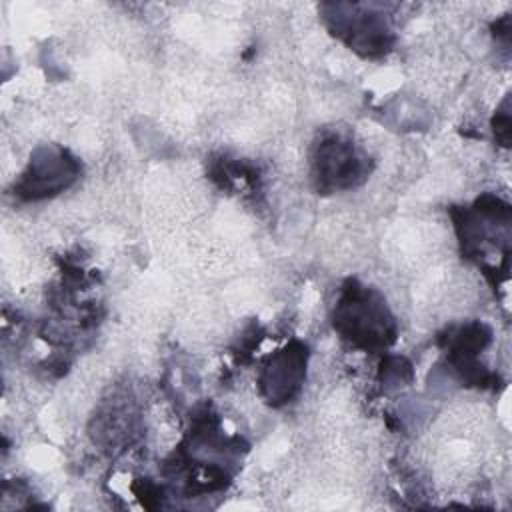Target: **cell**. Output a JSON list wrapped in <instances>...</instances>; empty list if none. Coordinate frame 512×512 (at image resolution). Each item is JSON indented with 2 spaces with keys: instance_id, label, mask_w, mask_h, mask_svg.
<instances>
[{
  "instance_id": "5",
  "label": "cell",
  "mask_w": 512,
  "mask_h": 512,
  "mask_svg": "<svg viewBox=\"0 0 512 512\" xmlns=\"http://www.w3.org/2000/svg\"><path fill=\"white\" fill-rule=\"evenodd\" d=\"M80 168V162L66 148L56 144L40 146L32 152L28 166L14 184V194L26 202L52 198L76 182Z\"/></svg>"
},
{
  "instance_id": "2",
  "label": "cell",
  "mask_w": 512,
  "mask_h": 512,
  "mask_svg": "<svg viewBox=\"0 0 512 512\" xmlns=\"http://www.w3.org/2000/svg\"><path fill=\"white\" fill-rule=\"evenodd\" d=\"M452 216L466 258H476L482 266L492 250L502 258L510 256V206L504 200L486 194Z\"/></svg>"
},
{
  "instance_id": "7",
  "label": "cell",
  "mask_w": 512,
  "mask_h": 512,
  "mask_svg": "<svg viewBox=\"0 0 512 512\" xmlns=\"http://www.w3.org/2000/svg\"><path fill=\"white\" fill-rule=\"evenodd\" d=\"M444 340L448 362L466 384L486 386L494 382L496 376L484 370L482 364H478V354H482V350L492 340V332L484 322H470L458 326L450 330Z\"/></svg>"
},
{
  "instance_id": "6",
  "label": "cell",
  "mask_w": 512,
  "mask_h": 512,
  "mask_svg": "<svg viewBox=\"0 0 512 512\" xmlns=\"http://www.w3.org/2000/svg\"><path fill=\"white\" fill-rule=\"evenodd\" d=\"M308 366V346L300 340H290L276 350L260 368L258 390L270 406L290 404L302 390Z\"/></svg>"
},
{
  "instance_id": "8",
  "label": "cell",
  "mask_w": 512,
  "mask_h": 512,
  "mask_svg": "<svg viewBox=\"0 0 512 512\" xmlns=\"http://www.w3.org/2000/svg\"><path fill=\"white\" fill-rule=\"evenodd\" d=\"M494 134L500 140L502 146H508L510 142V112H508V100H504V110L496 112L494 118Z\"/></svg>"
},
{
  "instance_id": "3",
  "label": "cell",
  "mask_w": 512,
  "mask_h": 512,
  "mask_svg": "<svg viewBox=\"0 0 512 512\" xmlns=\"http://www.w3.org/2000/svg\"><path fill=\"white\" fill-rule=\"evenodd\" d=\"M328 30L364 58H378L392 48L390 18L378 4H322Z\"/></svg>"
},
{
  "instance_id": "4",
  "label": "cell",
  "mask_w": 512,
  "mask_h": 512,
  "mask_svg": "<svg viewBox=\"0 0 512 512\" xmlns=\"http://www.w3.org/2000/svg\"><path fill=\"white\" fill-rule=\"evenodd\" d=\"M312 180L318 192H340L362 184L370 174L368 154L352 136L326 130L312 146Z\"/></svg>"
},
{
  "instance_id": "1",
  "label": "cell",
  "mask_w": 512,
  "mask_h": 512,
  "mask_svg": "<svg viewBox=\"0 0 512 512\" xmlns=\"http://www.w3.org/2000/svg\"><path fill=\"white\" fill-rule=\"evenodd\" d=\"M332 326L342 340L364 352H382L398 336L396 320L384 296L356 278L342 284L332 310Z\"/></svg>"
}]
</instances>
